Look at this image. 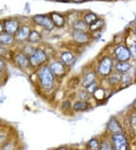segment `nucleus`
Returning a JSON list of instances; mask_svg holds the SVG:
<instances>
[{"label":"nucleus","mask_w":136,"mask_h":150,"mask_svg":"<svg viewBox=\"0 0 136 150\" xmlns=\"http://www.w3.org/2000/svg\"><path fill=\"white\" fill-rule=\"evenodd\" d=\"M40 82L42 86L45 89H51L54 83V76L51 69L48 67H44L42 68L39 73Z\"/></svg>","instance_id":"nucleus-1"},{"label":"nucleus","mask_w":136,"mask_h":150,"mask_svg":"<svg viewBox=\"0 0 136 150\" xmlns=\"http://www.w3.org/2000/svg\"><path fill=\"white\" fill-rule=\"evenodd\" d=\"M46 59H47V56L42 50H36L31 54L29 59V62L31 65L37 67V66H39L43 64L46 61Z\"/></svg>","instance_id":"nucleus-2"},{"label":"nucleus","mask_w":136,"mask_h":150,"mask_svg":"<svg viewBox=\"0 0 136 150\" xmlns=\"http://www.w3.org/2000/svg\"><path fill=\"white\" fill-rule=\"evenodd\" d=\"M33 21L36 24L41 26L47 30H51L54 28V24H53L51 18L46 15H37L33 17Z\"/></svg>","instance_id":"nucleus-3"},{"label":"nucleus","mask_w":136,"mask_h":150,"mask_svg":"<svg viewBox=\"0 0 136 150\" xmlns=\"http://www.w3.org/2000/svg\"><path fill=\"white\" fill-rule=\"evenodd\" d=\"M113 66V61L110 57H104L98 65V71L101 75L107 76L111 72Z\"/></svg>","instance_id":"nucleus-4"},{"label":"nucleus","mask_w":136,"mask_h":150,"mask_svg":"<svg viewBox=\"0 0 136 150\" xmlns=\"http://www.w3.org/2000/svg\"><path fill=\"white\" fill-rule=\"evenodd\" d=\"M113 142L116 149H128V143H127L126 138L125 136L120 133H116L113 136Z\"/></svg>","instance_id":"nucleus-5"},{"label":"nucleus","mask_w":136,"mask_h":150,"mask_svg":"<svg viewBox=\"0 0 136 150\" xmlns=\"http://www.w3.org/2000/svg\"><path fill=\"white\" fill-rule=\"evenodd\" d=\"M115 55L120 62H126L131 56L129 49L124 46H118L115 50Z\"/></svg>","instance_id":"nucleus-6"},{"label":"nucleus","mask_w":136,"mask_h":150,"mask_svg":"<svg viewBox=\"0 0 136 150\" xmlns=\"http://www.w3.org/2000/svg\"><path fill=\"white\" fill-rule=\"evenodd\" d=\"M72 37L73 40L77 43H85L89 41V36L82 30H75L72 33Z\"/></svg>","instance_id":"nucleus-7"},{"label":"nucleus","mask_w":136,"mask_h":150,"mask_svg":"<svg viewBox=\"0 0 136 150\" xmlns=\"http://www.w3.org/2000/svg\"><path fill=\"white\" fill-rule=\"evenodd\" d=\"M18 28H19V24L16 21H7L5 23V29L9 34H15L18 32Z\"/></svg>","instance_id":"nucleus-8"},{"label":"nucleus","mask_w":136,"mask_h":150,"mask_svg":"<svg viewBox=\"0 0 136 150\" xmlns=\"http://www.w3.org/2000/svg\"><path fill=\"white\" fill-rule=\"evenodd\" d=\"M50 69L52 71V73H54L57 76H61L65 72L63 64L59 62H54L51 63V66H50Z\"/></svg>","instance_id":"nucleus-9"},{"label":"nucleus","mask_w":136,"mask_h":150,"mask_svg":"<svg viewBox=\"0 0 136 150\" xmlns=\"http://www.w3.org/2000/svg\"><path fill=\"white\" fill-rule=\"evenodd\" d=\"M107 128L110 131L114 133V134L120 133L122 130L121 126L115 118H112L109 121L108 124H107Z\"/></svg>","instance_id":"nucleus-10"},{"label":"nucleus","mask_w":136,"mask_h":150,"mask_svg":"<svg viewBox=\"0 0 136 150\" xmlns=\"http://www.w3.org/2000/svg\"><path fill=\"white\" fill-rule=\"evenodd\" d=\"M61 59L63 64H65L66 65H73L76 61V59L73 56V55L69 52H66L62 53Z\"/></svg>","instance_id":"nucleus-11"},{"label":"nucleus","mask_w":136,"mask_h":150,"mask_svg":"<svg viewBox=\"0 0 136 150\" xmlns=\"http://www.w3.org/2000/svg\"><path fill=\"white\" fill-rule=\"evenodd\" d=\"M30 33V28L28 27H23L19 30H18L16 35L17 40L20 41L25 40L26 39H28Z\"/></svg>","instance_id":"nucleus-12"},{"label":"nucleus","mask_w":136,"mask_h":150,"mask_svg":"<svg viewBox=\"0 0 136 150\" xmlns=\"http://www.w3.org/2000/svg\"><path fill=\"white\" fill-rule=\"evenodd\" d=\"M51 21H52L53 24L54 25H56L57 27H63L64 23H65V21L62 15H61L60 14L58 13H52L51 14Z\"/></svg>","instance_id":"nucleus-13"},{"label":"nucleus","mask_w":136,"mask_h":150,"mask_svg":"<svg viewBox=\"0 0 136 150\" xmlns=\"http://www.w3.org/2000/svg\"><path fill=\"white\" fill-rule=\"evenodd\" d=\"M89 107V103H86L85 101H80V102H76L73 106V108L76 111V112H82V111H85L86 109H88Z\"/></svg>","instance_id":"nucleus-14"},{"label":"nucleus","mask_w":136,"mask_h":150,"mask_svg":"<svg viewBox=\"0 0 136 150\" xmlns=\"http://www.w3.org/2000/svg\"><path fill=\"white\" fill-rule=\"evenodd\" d=\"M16 61L18 65L20 66L21 68H26L29 64V60L24 54L20 53L16 56Z\"/></svg>","instance_id":"nucleus-15"},{"label":"nucleus","mask_w":136,"mask_h":150,"mask_svg":"<svg viewBox=\"0 0 136 150\" xmlns=\"http://www.w3.org/2000/svg\"><path fill=\"white\" fill-rule=\"evenodd\" d=\"M131 68H132V65L129 63H127L125 62H121L118 63L116 66V71H118L119 72H122V73L129 71Z\"/></svg>","instance_id":"nucleus-16"},{"label":"nucleus","mask_w":136,"mask_h":150,"mask_svg":"<svg viewBox=\"0 0 136 150\" xmlns=\"http://www.w3.org/2000/svg\"><path fill=\"white\" fill-rule=\"evenodd\" d=\"M14 38L11 34L6 33V34H0V43L3 45H9L13 42Z\"/></svg>","instance_id":"nucleus-17"},{"label":"nucleus","mask_w":136,"mask_h":150,"mask_svg":"<svg viewBox=\"0 0 136 150\" xmlns=\"http://www.w3.org/2000/svg\"><path fill=\"white\" fill-rule=\"evenodd\" d=\"M94 79H95L94 74L92 73V72L89 73L87 75H86V76H85V78H84L82 84H83V86H87L88 85L91 84L92 83L94 82Z\"/></svg>","instance_id":"nucleus-18"},{"label":"nucleus","mask_w":136,"mask_h":150,"mask_svg":"<svg viewBox=\"0 0 136 150\" xmlns=\"http://www.w3.org/2000/svg\"><path fill=\"white\" fill-rule=\"evenodd\" d=\"M28 40L31 42H37L41 40V36L37 31H31L28 37Z\"/></svg>","instance_id":"nucleus-19"},{"label":"nucleus","mask_w":136,"mask_h":150,"mask_svg":"<svg viewBox=\"0 0 136 150\" xmlns=\"http://www.w3.org/2000/svg\"><path fill=\"white\" fill-rule=\"evenodd\" d=\"M88 24L85 23V21H77L74 23L73 24V28H75V30H85L86 28H87Z\"/></svg>","instance_id":"nucleus-20"},{"label":"nucleus","mask_w":136,"mask_h":150,"mask_svg":"<svg viewBox=\"0 0 136 150\" xmlns=\"http://www.w3.org/2000/svg\"><path fill=\"white\" fill-rule=\"evenodd\" d=\"M97 20V16L93 13H89L85 15L84 18V21L88 24V25H91L93 24L95 21Z\"/></svg>","instance_id":"nucleus-21"},{"label":"nucleus","mask_w":136,"mask_h":150,"mask_svg":"<svg viewBox=\"0 0 136 150\" xmlns=\"http://www.w3.org/2000/svg\"><path fill=\"white\" fill-rule=\"evenodd\" d=\"M104 24V22L101 20L95 21L90 25L91 30H97L101 28L102 25Z\"/></svg>","instance_id":"nucleus-22"},{"label":"nucleus","mask_w":136,"mask_h":150,"mask_svg":"<svg viewBox=\"0 0 136 150\" xmlns=\"http://www.w3.org/2000/svg\"><path fill=\"white\" fill-rule=\"evenodd\" d=\"M89 146L92 149H98L99 148V143L97 139H92L89 142Z\"/></svg>","instance_id":"nucleus-23"},{"label":"nucleus","mask_w":136,"mask_h":150,"mask_svg":"<svg viewBox=\"0 0 136 150\" xmlns=\"http://www.w3.org/2000/svg\"><path fill=\"white\" fill-rule=\"evenodd\" d=\"M86 88H87V91L89 92V93H93V92H94L95 90H96V84H95V82H93L91 84L88 85V86H86Z\"/></svg>","instance_id":"nucleus-24"},{"label":"nucleus","mask_w":136,"mask_h":150,"mask_svg":"<svg viewBox=\"0 0 136 150\" xmlns=\"http://www.w3.org/2000/svg\"><path fill=\"white\" fill-rule=\"evenodd\" d=\"M129 51H130V54L132 55L133 59H136V44L131 46L130 49H129Z\"/></svg>","instance_id":"nucleus-25"},{"label":"nucleus","mask_w":136,"mask_h":150,"mask_svg":"<svg viewBox=\"0 0 136 150\" xmlns=\"http://www.w3.org/2000/svg\"><path fill=\"white\" fill-rule=\"evenodd\" d=\"M100 148L101 149H111L113 148L112 146L109 143H107V142H104V143H102V145L101 146Z\"/></svg>","instance_id":"nucleus-26"},{"label":"nucleus","mask_w":136,"mask_h":150,"mask_svg":"<svg viewBox=\"0 0 136 150\" xmlns=\"http://www.w3.org/2000/svg\"><path fill=\"white\" fill-rule=\"evenodd\" d=\"M120 80V76L114 75V76H113V77L111 78V82L113 83H117Z\"/></svg>","instance_id":"nucleus-27"},{"label":"nucleus","mask_w":136,"mask_h":150,"mask_svg":"<svg viewBox=\"0 0 136 150\" xmlns=\"http://www.w3.org/2000/svg\"><path fill=\"white\" fill-rule=\"evenodd\" d=\"M132 127L134 128L135 131L136 133V116H135V117L132 118Z\"/></svg>","instance_id":"nucleus-28"},{"label":"nucleus","mask_w":136,"mask_h":150,"mask_svg":"<svg viewBox=\"0 0 136 150\" xmlns=\"http://www.w3.org/2000/svg\"><path fill=\"white\" fill-rule=\"evenodd\" d=\"M4 67H5V63H4V62L2 60V59H0V72L2 71V70H3Z\"/></svg>","instance_id":"nucleus-29"},{"label":"nucleus","mask_w":136,"mask_h":150,"mask_svg":"<svg viewBox=\"0 0 136 150\" xmlns=\"http://www.w3.org/2000/svg\"><path fill=\"white\" fill-rule=\"evenodd\" d=\"M73 2H82V1H83V0H72Z\"/></svg>","instance_id":"nucleus-30"},{"label":"nucleus","mask_w":136,"mask_h":150,"mask_svg":"<svg viewBox=\"0 0 136 150\" xmlns=\"http://www.w3.org/2000/svg\"><path fill=\"white\" fill-rule=\"evenodd\" d=\"M2 25L0 24V33L2 32Z\"/></svg>","instance_id":"nucleus-31"},{"label":"nucleus","mask_w":136,"mask_h":150,"mask_svg":"<svg viewBox=\"0 0 136 150\" xmlns=\"http://www.w3.org/2000/svg\"><path fill=\"white\" fill-rule=\"evenodd\" d=\"M134 105V108H135V110H136V101L134 103V105Z\"/></svg>","instance_id":"nucleus-32"},{"label":"nucleus","mask_w":136,"mask_h":150,"mask_svg":"<svg viewBox=\"0 0 136 150\" xmlns=\"http://www.w3.org/2000/svg\"><path fill=\"white\" fill-rule=\"evenodd\" d=\"M135 75H136V70H135Z\"/></svg>","instance_id":"nucleus-33"},{"label":"nucleus","mask_w":136,"mask_h":150,"mask_svg":"<svg viewBox=\"0 0 136 150\" xmlns=\"http://www.w3.org/2000/svg\"><path fill=\"white\" fill-rule=\"evenodd\" d=\"M60 1H62V0H60Z\"/></svg>","instance_id":"nucleus-34"}]
</instances>
